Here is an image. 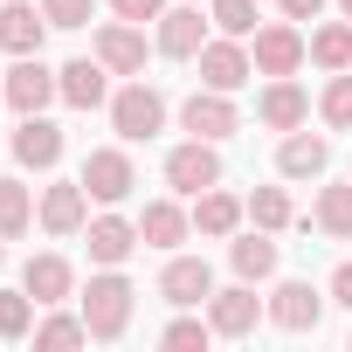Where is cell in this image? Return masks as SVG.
Masks as SVG:
<instances>
[{"instance_id":"obj_11","label":"cell","mask_w":352,"mask_h":352,"mask_svg":"<svg viewBox=\"0 0 352 352\" xmlns=\"http://www.w3.org/2000/svg\"><path fill=\"white\" fill-rule=\"evenodd\" d=\"M97 63H104L111 76H138V69H145V35H138L131 21H104V28H97Z\"/></svg>"},{"instance_id":"obj_38","label":"cell","mask_w":352,"mask_h":352,"mask_svg":"<svg viewBox=\"0 0 352 352\" xmlns=\"http://www.w3.org/2000/svg\"><path fill=\"white\" fill-rule=\"evenodd\" d=\"M0 104H8V76H0Z\"/></svg>"},{"instance_id":"obj_32","label":"cell","mask_w":352,"mask_h":352,"mask_svg":"<svg viewBox=\"0 0 352 352\" xmlns=\"http://www.w3.org/2000/svg\"><path fill=\"white\" fill-rule=\"evenodd\" d=\"M83 338H90L83 318H42L35 324V345H83Z\"/></svg>"},{"instance_id":"obj_7","label":"cell","mask_w":352,"mask_h":352,"mask_svg":"<svg viewBox=\"0 0 352 352\" xmlns=\"http://www.w3.org/2000/svg\"><path fill=\"white\" fill-rule=\"evenodd\" d=\"M304 56H311V42L297 35V21H270V28H256V69H263V76H290Z\"/></svg>"},{"instance_id":"obj_15","label":"cell","mask_w":352,"mask_h":352,"mask_svg":"<svg viewBox=\"0 0 352 352\" xmlns=\"http://www.w3.org/2000/svg\"><path fill=\"white\" fill-rule=\"evenodd\" d=\"M324 166H331V145H324L318 131H290V138L276 145V173H283V180H318Z\"/></svg>"},{"instance_id":"obj_36","label":"cell","mask_w":352,"mask_h":352,"mask_svg":"<svg viewBox=\"0 0 352 352\" xmlns=\"http://www.w3.org/2000/svg\"><path fill=\"white\" fill-rule=\"evenodd\" d=\"M331 304H345V311H352V263H338V270H331Z\"/></svg>"},{"instance_id":"obj_26","label":"cell","mask_w":352,"mask_h":352,"mask_svg":"<svg viewBox=\"0 0 352 352\" xmlns=\"http://www.w3.org/2000/svg\"><path fill=\"white\" fill-rule=\"evenodd\" d=\"M311 63H318V69H352V28H345V21H324V28L311 35Z\"/></svg>"},{"instance_id":"obj_20","label":"cell","mask_w":352,"mask_h":352,"mask_svg":"<svg viewBox=\"0 0 352 352\" xmlns=\"http://www.w3.org/2000/svg\"><path fill=\"white\" fill-rule=\"evenodd\" d=\"M42 28H49V14H35L28 0L0 8V49L8 56H42Z\"/></svg>"},{"instance_id":"obj_3","label":"cell","mask_w":352,"mask_h":352,"mask_svg":"<svg viewBox=\"0 0 352 352\" xmlns=\"http://www.w3.org/2000/svg\"><path fill=\"white\" fill-rule=\"evenodd\" d=\"M111 124H118V138H152L159 124H166V97L152 90V83H124L118 97H111Z\"/></svg>"},{"instance_id":"obj_23","label":"cell","mask_w":352,"mask_h":352,"mask_svg":"<svg viewBox=\"0 0 352 352\" xmlns=\"http://www.w3.org/2000/svg\"><path fill=\"white\" fill-rule=\"evenodd\" d=\"M228 263H235V276H242V283H263V276H276V242H270V228H263V235H242V242H228Z\"/></svg>"},{"instance_id":"obj_8","label":"cell","mask_w":352,"mask_h":352,"mask_svg":"<svg viewBox=\"0 0 352 352\" xmlns=\"http://www.w3.org/2000/svg\"><path fill=\"white\" fill-rule=\"evenodd\" d=\"M256 318H263L256 283H235V290H214V297H208V324H214L221 338H249V331H256Z\"/></svg>"},{"instance_id":"obj_12","label":"cell","mask_w":352,"mask_h":352,"mask_svg":"<svg viewBox=\"0 0 352 352\" xmlns=\"http://www.w3.org/2000/svg\"><path fill=\"white\" fill-rule=\"evenodd\" d=\"M14 159H21V166H35V173H49V166L63 159V124H49L42 111H28V118H21V131H14Z\"/></svg>"},{"instance_id":"obj_13","label":"cell","mask_w":352,"mask_h":352,"mask_svg":"<svg viewBox=\"0 0 352 352\" xmlns=\"http://www.w3.org/2000/svg\"><path fill=\"white\" fill-rule=\"evenodd\" d=\"M270 318L283 324V331H318V318H324V297L311 290V283H276V297H270Z\"/></svg>"},{"instance_id":"obj_6","label":"cell","mask_w":352,"mask_h":352,"mask_svg":"<svg viewBox=\"0 0 352 352\" xmlns=\"http://www.w3.org/2000/svg\"><path fill=\"white\" fill-rule=\"evenodd\" d=\"M180 124L194 131V138H235L242 131V118H235V104H228V90H194L187 104H180Z\"/></svg>"},{"instance_id":"obj_18","label":"cell","mask_w":352,"mask_h":352,"mask_svg":"<svg viewBox=\"0 0 352 352\" xmlns=\"http://www.w3.org/2000/svg\"><path fill=\"white\" fill-rule=\"evenodd\" d=\"M256 111H263V124H270V131H297V124L311 118V97H304L290 76H270V90H263V104H256Z\"/></svg>"},{"instance_id":"obj_35","label":"cell","mask_w":352,"mask_h":352,"mask_svg":"<svg viewBox=\"0 0 352 352\" xmlns=\"http://www.w3.org/2000/svg\"><path fill=\"white\" fill-rule=\"evenodd\" d=\"M111 8H118V21H159L166 0H111Z\"/></svg>"},{"instance_id":"obj_28","label":"cell","mask_w":352,"mask_h":352,"mask_svg":"<svg viewBox=\"0 0 352 352\" xmlns=\"http://www.w3.org/2000/svg\"><path fill=\"white\" fill-rule=\"evenodd\" d=\"M318 228L338 235V242H352V187H324L318 194Z\"/></svg>"},{"instance_id":"obj_4","label":"cell","mask_w":352,"mask_h":352,"mask_svg":"<svg viewBox=\"0 0 352 352\" xmlns=\"http://www.w3.org/2000/svg\"><path fill=\"white\" fill-rule=\"evenodd\" d=\"M131 187H138V173H131V159H124L118 145H104V152L83 159V194H90V201L118 208V201H131Z\"/></svg>"},{"instance_id":"obj_30","label":"cell","mask_w":352,"mask_h":352,"mask_svg":"<svg viewBox=\"0 0 352 352\" xmlns=\"http://www.w3.org/2000/svg\"><path fill=\"white\" fill-rule=\"evenodd\" d=\"M28 304H35L28 290H0V338H28V324H35Z\"/></svg>"},{"instance_id":"obj_21","label":"cell","mask_w":352,"mask_h":352,"mask_svg":"<svg viewBox=\"0 0 352 352\" xmlns=\"http://www.w3.org/2000/svg\"><path fill=\"white\" fill-rule=\"evenodd\" d=\"M21 290H28L35 304H63V297L76 290V270H69L63 256H35V263L21 270Z\"/></svg>"},{"instance_id":"obj_34","label":"cell","mask_w":352,"mask_h":352,"mask_svg":"<svg viewBox=\"0 0 352 352\" xmlns=\"http://www.w3.org/2000/svg\"><path fill=\"white\" fill-rule=\"evenodd\" d=\"M42 14H49V28H83L90 0H42Z\"/></svg>"},{"instance_id":"obj_29","label":"cell","mask_w":352,"mask_h":352,"mask_svg":"<svg viewBox=\"0 0 352 352\" xmlns=\"http://www.w3.org/2000/svg\"><path fill=\"white\" fill-rule=\"evenodd\" d=\"M249 214H256V228L276 235V228H290V194H283V187H256V194H249Z\"/></svg>"},{"instance_id":"obj_19","label":"cell","mask_w":352,"mask_h":352,"mask_svg":"<svg viewBox=\"0 0 352 352\" xmlns=\"http://www.w3.org/2000/svg\"><path fill=\"white\" fill-rule=\"evenodd\" d=\"M83 235H90V263H104V270H118L138 249V221H118V214H97Z\"/></svg>"},{"instance_id":"obj_17","label":"cell","mask_w":352,"mask_h":352,"mask_svg":"<svg viewBox=\"0 0 352 352\" xmlns=\"http://www.w3.org/2000/svg\"><path fill=\"white\" fill-rule=\"evenodd\" d=\"M42 228H49V235H83V228H90V194H83V180L42 194Z\"/></svg>"},{"instance_id":"obj_24","label":"cell","mask_w":352,"mask_h":352,"mask_svg":"<svg viewBox=\"0 0 352 352\" xmlns=\"http://www.w3.org/2000/svg\"><path fill=\"white\" fill-rule=\"evenodd\" d=\"M194 228H201V235H214V242H221V235H235V228H242V201H235V194H221V187H208V194H201V208H194Z\"/></svg>"},{"instance_id":"obj_39","label":"cell","mask_w":352,"mask_h":352,"mask_svg":"<svg viewBox=\"0 0 352 352\" xmlns=\"http://www.w3.org/2000/svg\"><path fill=\"white\" fill-rule=\"evenodd\" d=\"M338 8H345V21H352V0H338Z\"/></svg>"},{"instance_id":"obj_5","label":"cell","mask_w":352,"mask_h":352,"mask_svg":"<svg viewBox=\"0 0 352 352\" xmlns=\"http://www.w3.org/2000/svg\"><path fill=\"white\" fill-rule=\"evenodd\" d=\"M49 97H63V76H56L42 56H14V69H8V104L28 118V111H42Z\"/></svg>"},{"instance_id":"obj_14","label":"cell","mask_w":352,"mask_h":352,"mask_svg":"<svg viewBox=\"0 0 352 352\" xmlns=\"http://www.w3.org/2000/svg\"><path fill=\"white\" fill-rule=\"evenodd\" d=\"M201 49H208V21H201V8H173V14H159V56L187 63V56H201Z\"/></svg>"},{"instance_id":"obj_9","label":"cell","mask_w":352,"mask_h":352,"mask_svg":"<svg viewBox=\"0 0 352 352\" xmlns=\"http://www.w3.org/2000/svg\"><path fill=\"white\" fill-rule=\"evenodd\" d=\"M159 297L166 304H208L214 297V270H208V256H173L166 263V276H159Z\"/></svg>"},{"instance_id":"obj_1","label":"cell","mask_w":352,"mask_h":352,"mask_svg":"<svg viewBox=\"0 0 352 352\" xmlns=\"http://www.w3.org/2000/svg\"><path fill=\"white\" fill-rule=\"evenodd\" d=\"M131 283L118 276V270H104V276H90V290H83V324H90V338H124V324H131Z\"/></svg>"},{"instance_id":"obj_10","label":"cell","mask_w":352,"mask_h":352,"mask_svg":"<svg viewBox=\"0 0 352 352\" xmlns=\"http://www.w3.org/2000/svg\"><path fill=\"white\" fill-rule=\"evenodd\" d=\"M249 76H256V56H249V49H242L235 35H228V42H208V49H201V83H208V90H242Z\"/></svg>"},{"instance_id":"obj_16","label":"cell","mask_w":352,"mask_h":352,"mask_svg":"<svg viewBox=\"0 0 352 352\" xmlns=\"http://www.w3.org/2000/svg\"><path fill=\"white\" fill-rule=\"evenodd\" d=\"M56 76H63V104H76V111H97V104L111 97V83H104L111 69H104L97 56H76V63H63Z\"/></svg>"},{"instance_id":"obj_40","label":"cell","mask_w":352,"mask_h":352,"mask_svg":"<svg viewBox=\"0 0 352 352\" xmlns=\"http://www.w3.org/2000/svg\"><path fill=\"white\" fill-rule=\"evenodd\" d=\"M0 242H8V235H0ZM0 263H8V249H0Z\"/></svg>"},{"instance_id":"obj_25","label":"cell","mask_w":352,"mask_h":352,"mask_svg":"<svg viewBox=\"0 0 352 352\" xmlns=\"http://www.w3.org/2000/svg\"><path fill=\"white\" fill-rule=\"evenodd\" d=\"M28 228H35V194H28L21 180H0V235L14 242V235H28Z\"/></svg>"},{"instance_id":"obj_33","label":"cell","mask_w":352,"mask_h":352,"mask_svg":"<svg viewBox=\"0 0 352 352\" xmlns=\"http://www.w3.org/2000/svg\"><path fill=\"white\" fill-rule=\"evenodd\" d=\"M159 338H166L173 352H194V345H208V338H214V324H201V318H173Z\"/></svg>"},{"instance_id":"obj_31","label":"cell","mask_w":352,"mask_h":352,"mask_svg":"<svg viewBox=\"0 0 352 352\" xmlns=\"http://www.w3.org/2000/svg\"><path fill=\"white\" fill-rule=\"evenodd\" d=\"M214 28L221 35H256V0H214Z\"/></svg>"},{"instance_id":"obj_37","label":"cell","mask_w":352,"mask_h":352,"mask_svg":"<svg viewBox=\"0 0 352 352\" xmlns=\"http://www.w3.org/2000/svg\"><path fill=\"white\" fill-rule=\"evenodd\" d=\"M324 0H283V21H318Z\"/></svg>"},{"instance_id":"obj_22","label":"cell","mask_w":352,"mask_h":352,"mask_svg":"<svg viewBox=\"0 0 352 352\" xmlns=\"http://www.w3.org/2000/svg\"><path fill=\"white\" fill-rule=\"evenodd\" d=\"M138 242H145V249H180V242H187V214L173 208V201H152V208L138 214Z\"/></svg>"},{"instance_id":"obj_2","label":"cell","mask_w":352,"mask_h":352,"mask_svg":"<svg viewBox=\"0 0 352 352\" xmlns=\"http://www.w3.org/2000/svg\"><path fill=\"white\" fill-rule=\"evenodd\" d=\"M166 180H173V194H208V187H221V152H214V138L173 145V152H166Z\"/></svg>"},{"instance_id":"obj_27","label":"cell","mask_w":352,"mask_h":352,"mask_svg":"<svg viewBox=\"0 0 352 352\" xmlns=\"http://www.w3.org/2000/svg\"><path fill=\"white\" fill-rule=\"evenodd\" d=\"M318 118H324L331 131H352V76H345V69H331V83H324V97H318Z\"/></svg>"}]
</instances>
